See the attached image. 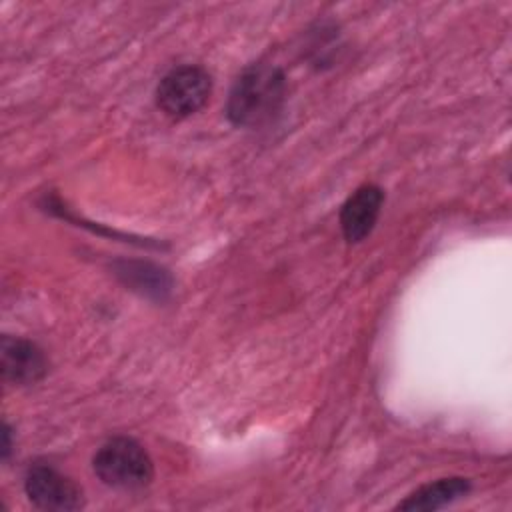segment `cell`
<instances>
[{
	"label": "cell",
	"mask_w": 512,
	"mask_h": 512,
	"mask_svg": "<svg viewBox=\"0 0 512 512\" xmlns=\"http://www.w3.org/2000/svg\"><path fill=\"white\" fill-rule=\"evenodd\" d=\"M288 94V82L282 68L266 62L246 66L234 80L226 118L238 128H262L280 114Z\"/></svg>",
	"instance_id": "cell-1"
},
{
	"label": "cell",
	"mask_w": 512,
	"mask_h": 512,
	"mask_svg": "<svg viewBox=\"0 0 512 512\" xmlns=\"http://www.w3.org/2000/svg\"><path fill=\"white\" fill-rule=\"evenodd\" d=\"M92 468L102 484L124 492L142 490L154 478V462L148 450L130 436L106 440L96 450Z\"/></svg>",
	"instance_id": "cell-2"
},
{
	"label": "cell",
	"mask_w": 512,
	"mask_h": 512,
	"mask_svg": "<svg viewBox=\"0 0 512 512\" xmlns=\"http://www.w3.org/2000/svg\"><path fill=\"white\" fill-rule=\"evenodd\" d=\"M212 94V76L196 64H182L162 76L156 86L158 108L174 118L184 120L200 112Z\"/></svg>",
	"instance_id": "cell-3"
},
{
	"label": "cell",
	"mask_w": 512,
	"mask_h": 512,
	"mask_svg": "<svg viewBox=\"0 0 512 512\" xmlns=\"http://www.w3.org/2000/svg\"><path fill=\"white\" fill-rule=\"evenodd\" d=\"M24 492L30 504L48 512H70L84 506L82 488L58 468L34 462L24 474Z\"/></svg>",
	"instance_id": "cell-4"
},
{
	"label": "cell",
	"mask_w": 512,
	"mask_h": 512,
	"mask_svg": "<svg viewBox=\"0 0 512 512\" xmlns=\"http://www.w3.org/2000/svg\"><path fill=\"white\" fill-rule=\"evenodd\" d=\"M0 372L8 386H30L46 376L48 358L36 342L4 334L0 342Z\"/></svg>",
	"instance_id": "cell-5"
},
{
	"label": "cell",
	"mask_w": 512,
	"mask_h": 512,
	"mask_svg": "<svg viewBox=\"0 0 512 512\" xmlns=\"http://www.w3.org/2000/svg\"><path fill=\"white\" fill-rule=\"evenodd\" d=\"M384 198V190L378 184H362L344 200L340 208V228L348 244H358L372 234Z\"/></svg>",
	"instance_id": "cell-6"
},
{
	"label": "cell",
	"mask_w": 512,
	"mask_h": 512,
	"mask_svg": "<svg viewBox=\"0 0 512 512\" xmlns=\"http://www.w3.org/2000/svg\"><path fill=\"white\" fill-rule=\"evenodd\" d=\"M114 274L124 286L156 302H164L172 292L168 270L146 260H118L114 262Z\"/></svg>",
	"instance_id": "cell-7"
},
{
	"label": "cell",
	"mask_w": 512,
	"mask_h": 512,
	"mask_svg": "<svg viewBox=\"0 0 512 512\" xmlns=\"http://www.w3.org/2000/svg\"><path fill=\"white\" fill-rule=\"evenodd\" d=\"M470 490H472V482L464 476L438 478V480L422 484L420 488L410 492L402 502H398L396 510L434 512V510H440V508L464 498Z\"/></svg>",
	"instance_id": "cell-8"
},
{
	"label": "cell",
	"mask_w": 512,
	"mask_h": 512,
	"mask_svg": "<svg viewBox=\"0 0 512 512\" xmlns=\"http://www.w3.org/2000/svg\"><path fill=\"white\" fill-rule=\"evenodd\" d=\"M2 460H8L12 454V428L8 424H4L2 428V448H0Z\"/></svg>",
	"instance_id": "cell-9"
}]
</instances>
